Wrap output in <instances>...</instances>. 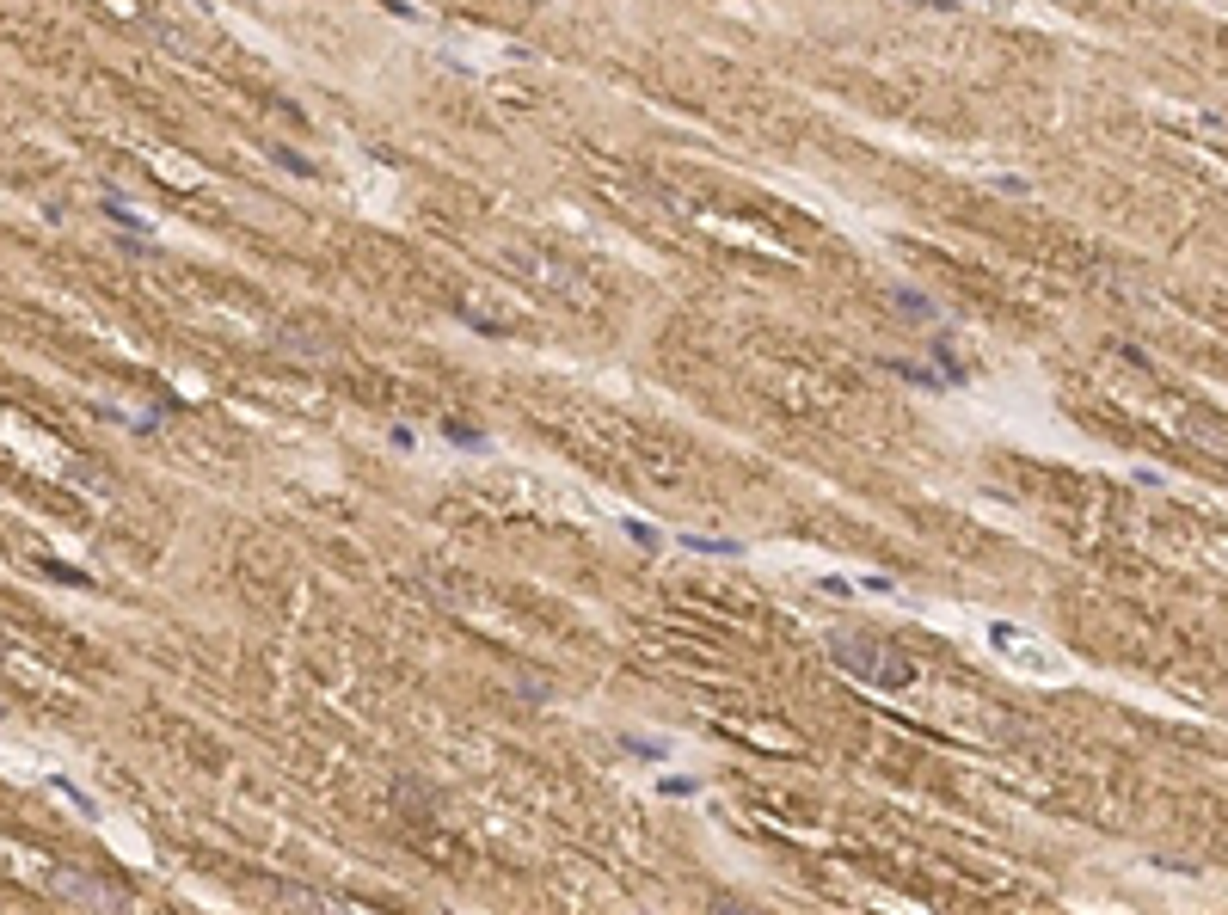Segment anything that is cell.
I'll list each match as a JSON object with an SVG mask.
<instances>
[{"label": "cell", "instance_id": "cell-1", "mask_svg": "<svg viewBox=\"0 0 1228 915\" xmlns=\"http://www.w3.org/2000/svg\"><path fill=\"white\" fill-rule=\"evenodd\" d=\"M829 651H835V658H842L853 676L879 682V688H903V682L916 676V669H909V658H903V651H890V645H879V639H848V633H835V639H829Z\"/></svg>", "mask_w": 1228, "mask_h": 915}, {"label": "cell", "instance_id": "cell-4", "mask_svg": "<svg viewBox=\"0 0 1228 915\" xmlns=\"http://www.w3.org/2000/svg\"><path fill=\"white\" fill-rule=\"evenodd\" d=\"M916 6H934V13H946V6H958V0H916Z\"/></svg>", "mask_w": 1228, "mask_h": 915}, {"label": "cell", "instance_id": "cell-2", "mask_svg": "<svg viewBox=\"0 0 1228 915\" xmlns=\"http://www.w3.org/2000/svg\"><path fill=\"white\" fill-rule=\"evenodd\" d=\"M37 565H43L56 584H93V578H86V571H74V565H56V560H37Z\"/></svg>", "mask_w": 1228, "mask_h": 915}, {"label": "cell", "instance_id": "cell-3", "mask_svg": "<svg viewBox=\"0 0 1228 915\" xmlns=\"http://www.w3.org/2000/svg\"><path fill=\"white\" fill-rule=\"evenodd\" d=\"M276 166H289V173H313V166H307V160H302V154H289V148H276Z\"/></svg>", "mask_w": 1228, "mask_h": 915}]
</instances>
